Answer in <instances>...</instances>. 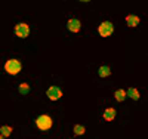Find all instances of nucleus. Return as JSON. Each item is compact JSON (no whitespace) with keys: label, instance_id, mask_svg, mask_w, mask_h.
Returning <instances> with one entry per match:
<instances>
[{"label":"nucleus","instance_id":"nucleus-15","mask_svg":"<svg viewBox=\"0 0 148 139\" xmlns=\"http://www.w3.org/2000/svg\"><path fill=\"white\" fill-rule=\"evenodd\" d=\"M0 139H6V138H5V136H2V135H0Z\"/></svg>","mask_w":148,"mask_h":139},{"label":"nucleus","instance_id":"nucleus-13","mask_svg":"<svg viewBox=\"0 0 148 139\" xmlns=\"http://www.w3.org/2000/svg\"><path fill=\"white\" fill-rule=\"evenodd\" d=\"M83 133H84V126H82V124H76V126H74V135L80 136Z\"/></svg>","mask_w":148,"mask_h":139},{"label":"nucleus","instance_id":"nucleus-14","mask_svg":"<svg viewBox=\"0 0 148 139\" xmlns=\"http://www.w3.org/2000/svg\"><path fill=\"white\" fill-rule=\"evenodd\" d=\"M28 92H30V86H28L27 83H21V84H19V93L27 95Z\"/></svg>","mask_w":148,"mask_h":139},{"label":"nucleus","instance_id":"nucleus-2","mask_svg":"<svg viewBox=\"0 0 148 139\" xmlns=\"http://www.w3.org/2000/svg\"><path fill=\"white\" fill-rule=\"evenodd\" d=\"M21 68H22V65H21V62H19L18 59H9L6 64H5L6 73H9V74H12V75L18 74V73L21 71Z\"/></svg>","mask_w":148,"mask_h":139},{"label":"nucleus","instance_id":"nucleus-5","mask_svg":"<svg viewBox=\"0 0 148 139\" xmlns=\"http://www.w3.org/2000/svg\"><path fill=\"white\" fill-rule=\"evenodd\" d=\"M46 95H47V98L51 99V101H56V99H59L61 96H62V92H61L59 87L52 86V87H49V89H47Z\"/></svg>","mask_w":148,"mask_h":139},{"label":"nucleus","instance_id":"nucleus-3","mask_svg":"<svg viewBox=\"0 0 148 139\" xmlns=\"http://www.w3.org/2000/svg\"><path fill=\"white\" fill-rule=\"evenodd\" d=\"M113 31H114V25L108 21L102 22L99 27H98V33H99L101 37H108V36L113 34Z\"/></svg>","mask_w":148,"mask_h":139},{"label":"nucleus","instance_id":"nucleus-6","mask_svg":"<svg viewBox=\"0 0 148 139\" xmlns=\"http://www.w3.org/2000/svg\"><path fill=\"white\" fill-rule=\"evenodd\" d=\"M67 27H68V30L70 31H73V33H77V31H80V21L79 19H70L68 21V24H67Z\"/></svg>","mask_w":148,"mask_h":139},{"label":"nucleus","instance_id":"nucleus-8","mask_svg":"<svg viewBox=\"0 0 148 139\" xmlns=\"http://www.w3.org/2000/svg\"><path fill=\"white\" fill-rule=\"evenodd\" d=\"M113 118H116V110L114 108H108V110H105L104 111V120H113Z\"/></svg>","mask_w":148,"mask_h":139},{"label":"nucleus","instance_id":"nucleus-12","mask_svg":"<svg viewBox=\"0 0 148 139\" xmlns=\"http://www.w3.org/2000/svg\"><path fill=\"white\" fill-rule=\"evenodd\" d=\"M127 95H129V96H130L132 99H135V101H138V99H139V92H138V89H135V87H132V89H129Z\"/></svg>","mask_w":148,"mask_h":139},{"label":"nucleus","instance_id":"nucleus-10","mask_svg":"<svg viewBox=\"0 0 148 139\" xmlns=\"http://www.w3.org/2000/svg\"><path fill=\"white\" fill-rule=\"evenodd\" d=\"M110 74H111V70H110V67H107V65H102V67L99 68V77H108Z\"/></svg>","mask_w":148,"mask_h":139},{"label":"nucleus","instance_id":"nucleus-7","mask_svg":"<svg viewBox=\"0 0 148 139\" xmlns=\"http://www.w3.org/2000/svg\"><path fill=\"white\" fill-rule=\"evenodd\" d=\"M126 22L129 27H136V25L139 24V18L136 15H127L126 16Z\"/></svg>","mask_w":148,"mask_h":139},{"label":"nucleus","instance_id":"nucleus-9","mask_svg":"<svg viewBox=\"0 0 148 139\" xmlns=\"http://www.w3.org/2000/svg\"><path fill=\"white\" fill-rule=\"evenodd\" d=\"M127 96V93L125 92V90H116V93H114V98H116V101L117 102H123V101H125V98Z\"/></svg>","mask_w":148,"mask_h":139},{"label":"nucleus","instance_id":"nucleus-11","mask_svg":"<svg viewBox=\"0 0 148 139\" xmlns=\"http://www.w3.org/2000/svg\"><path fill=\"white\" fill-rule=\"evenodd\" d=\"M12 133V127H10V126H2V127H0V135H2V136H9Z\"/></svg>","mask_w":148,"mask_h":139},{"label":"nucleus","instance_id":"nucleus-1","mask_svg":"<svg viewBox=\"0 0 148 139\" xmlns=\"http://www.w3.org/2000/svg\"><path fill=\"white\" fill-rule=\"evenodd\" d=\"M36 124H37V127H39L40 130H49V129L52 127L53 121H52V118L49 117V116L43 114V116H39V117L36 118Z\"/></svg>","mask_w":148,"mask_h":139},{"label":"nucleus","instance_id":"nucleus-4","mask_svg":"<svg viewBox=\"0 0 148 139\" xmlns=\"http://www.w3.org/2000/svg\"><path fill=\"white\" fill-rule=\"evenodd\" d=\"M15 34H16L18 37H21V39H24V37H27V36L30 34V27H28L27 24H24V22L16 24V27H15Z\"/></svg>","mask_w":148,"mask_h":139}]
</instances>
